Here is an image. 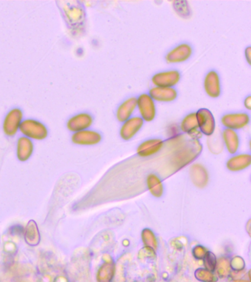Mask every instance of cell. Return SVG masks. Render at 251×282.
Instances as JSON below:
<instances>
[{
    "instance_id": "7",
    "label": "cell",
    "mask_w": 251,
    "mask_h": 282,
    "mask_svg": "<svg viewBox=\"0 0 251 282\" xmlns=\"http://www.w3.org/2000/svg\"><path fill=\"white\" fill-rule=\"evenodd\" d=\"M22 112L18 108H15L8 113L5 117L3 125L4 131L8 135H14L18 131L22 119Z\"/></svg>"
},
{
    "instance_id": "21",
    "label": "cell",
    "mask_w": 251,
    "mask_h": 282,
    "mask_svg": "<svg viewBox=\"0 0 251 282\" xmlns=\"http://www.w3.org/2000/svg\"><path fill=\"white\" fill-rule=\"evenodd\" d=\"M196 278L198 280L204 282H212L214 280V276L209 271L204 269H199L195 273Z\"/></svg>"
},
{
    "instance_id": "2",
    "label": "cell",
    "mask_w": 251,
    "mask_h": 282,
    "mask_svg": "<svg viewBox=\"0 0 251 282\" xmlns=\"http://www.w3.org/2000/svg\"><path fill=\"white\" fill-rule=\"evenodd\" d=\"M25 135L35 139H43L47 135V130L42 123L33 119L22 121L20 127Z\"/></svg>"
},
{
    "instance_id": "15",
    "label": "cell",
    "mask_w": 251,
    "mask_h": 282,
    "mask_svg": "<svg viewBox=\"0 0 251 282\" xmlns=\"http://www.w3.org/2000/svg\"><path fill=\"white\" fill-rule=\"evenodd\" d=\"M162 147H163V141L159 139L146 140L139 146L137 152L142 157H147V156L156 154L162 148Z\"/></svg>"
},
{
    "instance_id": "9",
    "label": "cell",
    "mask_w": 251,
    "mask_h": 282,
    "mask_svg": "<svg viewBox=\"0 0 251 282\" xmlns=\"http://www.w3.org/2000/svg\"><path fill=\"white\" fill-rule=\"evenodd\" d=\"M204 88L210 97L217 98L221 94V85L220 76L214 71H211L207 74L204 80Z\"/></svg>"
},
{
    "instance_id": "22",
    "label": "cell",
    "mask_w": 251,
    "mask_h": 282,
    "mask_svg": "<svg viewBox=\"0 0 251 282\" xmlns=\"http://www.w3.org/2000/svg\"><path fill=\"white\" fill-rule=\"evenodd\" d=\"M174 8L181 17H187L189 14V8L187 2H174Z\"/></svg>"
},
{
    "instance_id": "11",
    "label": "cell",
    "mask_w": 251,
    "mask_h": 282,
    "mask_svg": "<svg viewBox=\"0 0 251 282\" xmlns=\"http://www.w3.org/2000/svg\"><path fill=\"white\" fill-rule=\"evenodd\" d=\"M91 115L85 113L78 114L68 121L67 127L70 131L80 132L88 128L92 124Z\"/></svg>"
},
{
    "instance_id": "12",
    "label": "cell",
    "mask_w": 251,
    "mask_h": 282,
    "mask_svg": "<svg viewBox=\"0 0 251 282\" xmlns=\"http://www.w3.org/2000/svg\"><path fill=\"white\" fill-rule=\"evenodd\" d=\"M177 91L172 88L155 87L149 91V96L157 102H169L177 98Z\"/></svg>"
},
{
    "instance_id": "27",
    "label": "cell",
    "mask_w": 251,
    "mask_h": 282,
    "mask_svg": "<svg viewBox=\"0 0 251 282\" xmlns=\"http://www.w3.org/2000/svg\"><path fill=\"white\" fill-rule=\"evenodd\" d=\"M251 47H248L245 50V56H246L247 60H248L249 64H251Z\"/></svg>"
},
{
    "instance_id": "23",
    "label": "cell",
    "mask_w": 251,
    "mask_h": 282,
    "mask_svg": "<svg viewBox=\"0 0 251 282\" xmlns=\"http://www.w3.org/2000/svg\"><path fill=\"white\" fill-rule=\"evenodd\" d=\"M204 258H206V266L207 268L210 270H214L216 267V259L214 256L211 253L208 252L206 254Z\"/></svg>"
},
{
    "instance_id": "18",
    "label": "cell",
    "mask_w": 251,
    "mask_h": 282,
    "mask_svg": "<svg viewBox=\"0 0 251 282\" xmlns=\"http://www.w3.org/2000/svg\"><path fill=\"white\" fill-rule=\"evenodd\" d=\"M251 157L249 154H240L232 157L227 163L228 169L233 171L242 170L251 165Z\"/></svg>"
},
{
    "instance_id": "13",
    "label": "cell",
    "mask_w": 251,
    "mask_h": 282,
    "mask_svg": "<svg viewBox=\"0 0 251 282\" xmlns=\"http://www.w3.org/2000/svg\"><path fill=\"white\" fill-rule=\"evenodd\" d=\"M101 140V136L97 132L91 130H83L77 132L73 137L72 140L74 143L83 145H93L98 144Z\"/></svg>"
},
{
    "instance_id": "17",
    "label": "cell",
    "mask_w": 251,
    "mask_h": 282,
    "mask_svg": "<svg viewBox=\"0 0 251 282\" xmlns=\"http://www.w3.org/2000/svg\"><path fill=\"white\" fill-rule=\"evenodd\" d=\"M181 129L184 132L187 133L189 135H194V134L200 133L198 131L199 126L196 113L188 114L183 119Z\"/></svg>"
},
{
    "instance_id": "20",
    "label": "cell",
    "mask_w": 251,
    "mask_h": 282,
    "mask_svg": "<svg viewBox=\"0 0 251 282\" xmlns=\"http://www.w3.org/2000/svg\"><path fill=\"white\" fill-rule=\"evenodd\" d=\"M114 266L111 264H105L100 268L97 275L99 282H110L114 276Z\"/></svg>"
},
{
    "instance_id": "16",
    "label": "cell",
    "mask_w": 251,
    "mask_h": 282,
    "mask_svg": "<svg viewBox=\"0 0 251 282\" xmlns=\"http://www.w3.org/2000/svg\"><path fill=\"white\" fill-rule=\"evenodd\" d=\"M223 140L230 154H234L239 146V139L237 133L234 130L226 129L223 132Z\"/></svg>"
},
{
    "instance_id": "8",
    "label": "cell",
    "mask_w": 251,
    "mask_h": 282,
    "mask_svg": "<svg viewBox=\"0 0 251 282\" xmlns=\"http://www.w3.org/2000/svg\"><path fill=\"white\" fill-rule=\"evenodd\" d=\"M192 49L187 43L178 45L172 49L166 56V60L169 63H182L191 57Z\"/></svg>"
},
{
    "instance_id": "3",
    "label": "cell",
    "mask_w": 251,
    "mask_h": 282,
    "mask_svg": "<svg viewBox=\"0 0 251 282\" xmlns=\"http://www.w3.org/2000/svg\"><path fill=\"white\" fill-rule=\"evenodd\" d=\"M137 107L139 108L142 118L146 121H151L156 115V105L154 100L149 94H142L137 99Z\"/></svg>"
},
{
    "instance_id": "25",
    "label": "cell",
    "mask_w": 251,
    "mask_h": 282,
    "mask_svg": "<svg viewBox=\"0 0 251 282\" xmlns=\"http://www.w3.org/2000/svg\"><path fill=\"white\" fill-rule=\"evenodd\" d=\"M232 267H233L234 270H240L243 269L244 267V262L242 261V259L235 258L234 260H233L231 263Z\"/></svg>"
},
{
    "instance_id": "6",
    "label": "cell",
    "mask_w": 251,
    "mask_h": 282,
    "mask_svg": "<svg viewBox=\"0 0 251 282\" xmlns=\"http://www.w3.org/2000/svg\"><path fill=\"white\" fill-rule=\"evenodd\" d=\"M221 122L226 129L240 130L249 124L250 117L244 113L226 114L222 118Z\"/></svg>"
},
{
    "instance_id": "24",
    "label": "cell",
    "mask_w": 251,
    "mask_h": 282,
    "mask_svg": "<svg viewBox=\"0 0 251 282\" xmlns=\"http://www.w3.org/2000/svg\"><path fill=\"white\" fill-rule=\"evenodd\" d=\"M220 265L218 267V273L221 277H225V276H227L228 273H229V265H228L227 263H224V262H222L220 263Z\"/></svg>"
},
{
    "instance_id": "28",
    "label": "cell",
    "mask_w": 251,
    "mask_h": 282,
    "mask_svg": "<svg viewBox=\"0 0 251 282\" xmlns=\"http://www.w3.org/2000/svg\"><path fill=\"white\" fill-rule=\"evenodd\" d=\"M245 282V281L240 280V281H234V282Z\"/></svg>"
},
{
    "instance_id": "26",
    "label": "cell",
    "mask_w": 251,
    "mask_h": 282,
    "mask_svg": "<svg viewBox=\"0 0 251 282\" xmlns=\"http://www.w3.org/2000/svg\"><path fill=\"white\" fill-rule=\"evenodd\" d=\"M245 106L247 109L251 110V96H248L245 99Z\"/></svg>"
},
{
    "instance_id": "10",
    "label": "cell",
    "mask_w": 251,
    "mask_h": 282,
    "mask_svg": "<svg viewBox=\"0 0 251 282\" xmlns=\"http://www.w3.org/2000/svg\"><path fill=\"white\" fill-rule=\"evenodd\" d=\"M144 120L140 117H133L125 121L120 130V135L124 140L131 139L143 126Z\"/></svg>"
},
{
    "instance_id": "1",
    "label": "cell",
    "mask_w": 251,
    "mask_h": 282,
    "mask_svg": "<svg viewBox=\"0 0 251 282\" xmlns=\"http://www.w3.org/2000/svg\"><path fill=\"white\" fill-rule=\"evenodd\" d=\"M64 5L61 4V8L69 25L72 27L82 24L85 19V12L82 5L78 2H63Z\"/></svg>"
},
{
    "instance_id": "14",
    "label": "cell",
    "mask_w": 251,
    "mask_h": 282,
    "mask_svg": "<svg viewBox=\"0 0 251 282\" xmlns=\"http://www.w3.org/2000/svg\"><path fill=\"white\" fill-rule=\"evenodd\" d=\"M137 107V99L132 97L125 101L117 111V118L120 122H125L131 116Z\"/></svg>"
},
{
    "instance_id": "19",
    "label": "cell",
    "mask_w": 251,
    "mask_h": 282,
    "mask_svg": "<svg viewBox=\"0 0 251 282\" xmlns=\"http://www.w3.org/2000/svg\"><path fill=\"white\" fill-rule=\"evenodd\" d=\"M33 144L29 139L21 137L18 143V157L20 160H25L31 155Z\"/></svg>"
},
{
    "instance_id": "5",
    "label": "cell",
    "mask_w": 251,
    "mask_h": 282,
    "mask_svg": "<svg viewBox=\"0 0 251 282\" xmlns=\"http://www.w3.org/2000/svg\"><path fill=\"white\" fill-rule=\"evenodd\" d=\"M181 79V74L175 70L167 71L156 74L152 78V82L156 87L172 88L178 83Z\"/></svg>"
},
{
    "instance_id": "4",
    "label": "cell",
    "mask_w": 251,
    "mask_h": 282,
    "mask_svg": "<svg viewBox=\"0 0 251 282\" xmlns=\"http://www.w3.org/2000/svg\"><path fill=\"white\" fill-rule=\"evenodd\" d=\"M199 129L206 135L210 136L215 130V121L211 111L200 109L196 113Z\"/></svg>"
}]
</instances>
